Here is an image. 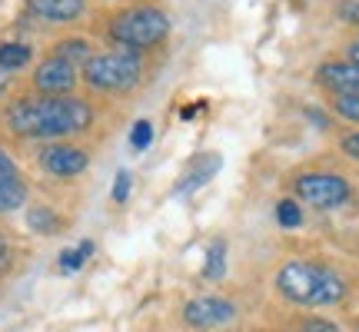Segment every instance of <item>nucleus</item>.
I'll return each instance as SVG.
<instances>
[{"mask_svg": "<svg viewBox=\"0 0 359 332\" xmlns=\"http://www.w3.org/2000/svg\"><path fill=\"white\" fill-rule=\"evenodd\" d=\"M339 17H343L346 24L359 27V0H346V4L339 7Z\"/></svg>", "mask_w": 359, "mask_h": 332, "instance_id": "5701e85b", "label": "nucleus"}, {"mask_svg": "<svg viewBox=\"0 0 359 332\" xmlns=\"http://www.w3.org/2000/svg\"><path fill=\"white\" fill-rule=\"evenodd\" d=\"M346 53H349V64H356V67H359V40H353V43H349Z\"/></svg>", "mask_w": 359, "mask_h": 332, "instance_id": "a878e982", "label": "nucleus"}, {"mask_svg": "<svg viewBox=\"0 0 359 332\" xmlns=\"http://www.w3.org/2000/svg\"><path fill=\"white\" fill-rule=\"evenodd\" d=\"M356 332H359V322H356Z\"/></svg>", "mask_w": 359, "mask_h": 332, "instance_id": "cd10ccee", "label": "nucleus"}, {"mask_svg": "<svg viewBox=\"0 0 359 332\" xmlns=\"http://www.w3.org/2000/svg\"><path fill=\"white\" fill-rule=\"evenodd\" d=\"M93 120L83 100L77 97H37V100H20L7 110V127L17 137H67V133H83Z\"/></svg>", "mask_w": 359, "mask_h": 332, "instance_id": "f257e3e1", "label": "nucleus"}, {"mask_svg": "<svg viewBox=\"0 0 359 332\" xmlns=\"http://www.w3.org/2000/svg\"><path fill=\"white\" fill-rule=\"evenodd\" d=\"M293 193L299 203L313 206V209H336L353 196V186L339 173H299L293 179Z\"/></svg>", "mask_w": 359, "mask_h": 332, "instance_id": "20e7f679", "label": "nucleus"}, {"mask_svg": "<svg viewBox=\"0 0 359 332\" xmlns=\"http://www.w3.org/2000/svg\"><path fill=\"white\" fill-rule=\"evenodd\" d=\"M316 80L330 90L333 97H343V93H359V67L349 64V60H330L316 70Z\"/></svg>", "mask_w": 359, "mask_h": 332, "instance_id": "9d476101", "label": "nucleus"}, {"mask_svg": "<svg viewBox=\"0 0 359 332\" xmlns=\"http://www.w3.org/2000/svg\"><path fill=\"white\" fill-rule=\"evenodd\" d=\"M74 83H77V70H74V64H67L60 57L43 60L37 67V74H34V87L40 93H47V97H67L74 90Z\"/></svg>", "mask_w": 359, "mask_h": 332, "instance_id": "6e6552de", "label": "nucleus"}, {"mask_svg": "<svg viewBox=\"0 0 359 332\" xmlns=\"http://www.w3.org/2000/svg\"><path fill=\"white\" fill-rule=\"evenodd\" d=\"M223 272H226V243L213 240L203 253V276L206 279H223Z\"/></svg>", "mask_w": 359, "mask_h": 332, "instance_id": "ddd939ff", "label": "nucleus"}, {"mask_svg": "<svg viewBox=\"0 0 359 332\" xmlns=\"http://www.w3.org/2000/svg\"><path fill=\"white\" fill-rule=\"evenodd\" d=\"M150 143H154V123L150 120H137L133 130H130V146L133 150H147Z\"/></svg>", "mask_w": 359, "mask_h": 332, "instance_id": "aec40b11", "label": "nucleus"}, {"mask_svg": "<svg viewBox=\"0 0 359 332\" xmlns=\"http://www.w3.org/2000/svg\"><path fill=\"white\" fill-rule=\"evenodd\" d=\"M299 332H343L333 319H323V316H309L299 322Z\"/></svg>", "mask_w": 359, "mask_h": 332, "instance_id": "412c9836", "label": "nucleus"}, {"mask_svg": "<svg viewBox=\"0 0 359 332\" xmlns=\"http://www.w3.org/2000/svg\"><path fill=\"white\" fill-rule=\"evenodd\" d=\"M30 11L53 24H70L83 13V0H30Z\"/></svg>", "mask_w": 359, "mask_h": 332, "instance_id": "f8f14e48", "label": "nucleus"}, {"mask_svg": "<svg viewBox=\"0 0 359 332\" xmlns=\"http://www.w3.org/2000/svg\"><path fill=\"white\" fill-rule=\"evenodd\" d=\"M7 83H11V74H7V70H0V93L7 90Z\"/></svg>", "mask_w": 359, "mask_h": 332, "instance_id": "bb28decb", "label": "nucleus"}, {"mask_svg": "<svg viewBox=\"0 0 359 332\" xmlns=\"http://www.w3.org/2000/svg\"><path fill=\"white\" fill-rule=\"evenodd\" d=\"M127 196H130V173L120 170V173H116V183H114V203H127Z\"/></svg>", "mask_w": 359, "mask_h": 332, "instance_id": "4be33fe9", "label": "nucleus"}, {"mask_svg": "<svg viewBox=\"0 0 359 332\" xmlns=\"http://www.w3.org/2000/svg\"><path fill=\"white\" fill-rule=\"evenodd\" d=\"M90 253H93V243H90V240H83V243L74 246V249H64V253H60V269H64V272H77L90 259Z\"/></svg>", "mask_w": 359, "mask_h": 332, "instance_id": "dca6fc26", "label": "nucleus"}, {"mask_svg": "<svg viewBox=\"0 0 359 332\" xmlns=\"http://www.w3.org/2000/svg\"><path fill=\"white\" fill-rule=\"evenodd\" d=\"M276 293L293 303V306H336L343 303L349 293L346 279L326 266L306 263V259H293L276 272Z\"/></svg>", "mask_w": 359, "mask_h": 332, "instance_id": "f03ea898", "label": "nucleus"}, {"mask_svg": "<svg viewBox=\"0 0 359 332\" xmlns=\"http://www.w3.org/2000/svg\"><path fill=\"white\" fill-rule=\"evenodd\" d=\"M83 80L97 90H127L140 80V60L133 53H103L83 64Z\"/></svg>", "mask_w": 359, "mask_h": 332, "instance_id": "39448f33", "label": "nucleus"}, {"mask_svg": "<svg viewBox=\"0 0 359 332\" xmlns=\"http://www.w3.org/2000/svg\"><path fill=\"white\" fill-rule=\"evenodd\" d=\"M27 203V183L11 156L0 150V213H13Z\"/></svg>", "mask_w": 359, "mask_h": 332, "instance_id": "1a4fd4ad", "label": "nucleus"}, {"mask_svg": "<svg viewBox=\"0 0 359 332\" xmlns=\"http://www.w3.org/2000/svg\"><path fill=\"white\" fill-rule=\"evenodd\" d=\"M30 64V47L27 43H0V70H20Z\"/></svg>", "mask_w": 359, "mask_h": 332, "instance_id": "2eb2a0df", "label": "nucleus"}, {"mask_svg": "<svg viewBox=\"0 0 359 332\" xmlns=\"http://www.w3.org/2000/svg\"><path fill=\"white\" fill-rule=\"evenodd\" d=\"M276 219H280V226H286V230H296L303 223V213H299L296 200H280L276 203Z\"/></svg>", "mask_w": 359, "mask_h": 332, "instance_id": "a211bd4d", "label": "nucleus"}, {"mask_svg": "<svg viewBox=\"0 0 359 332\" xmlns=\"http://www.w3.org/2000/svg\"><path fill=\"white\" fill-rule=\"evenodd\" d=\"M7 266H11V246L0 236V269H7Z\"/></svg>", "mask_w": 359, "mask_h": 332, "instance_id": "393cba45", "label": "nucleus"}, {"mask_svg": "<svg viewBox=\"0 0 359 332\" xmlns=\"http://www.w3.org/2000/svg\"><path fill=\"white\" fill-rule=\"evenodd\" d=\"M87 153L80 146H70V143H53L40 153V166L50 173V177H60V179H70V177H80L87 170Z\"/></svg>", "mask_w": 359, "mask_h": 332, "instance_id": "0eeeda50", "label": "nucleus"}, {"mask_svg": "<svg viewBox=\"0 0 359 332\" xmlns=\"http://www.w3.org/2000/svg\"><path fill=\"white\" fill-rule=\"evenodd\" d=\"M219 166H223V160H219V153H200V156H193V163L187 166V173L180 177L177 183V196H187V193L193 190H200L203 183H210V179L219 173Z\"/></svg>", "mask_w": 359, "mask_h": 332, "instance_id": "9b49d317", "label": "nucleus"}, {"mask_svg": "<svg viewBox=\"0 0 359 332\" xmlns=\"http://www.w3.org/2000/svg\"><path fill=\"white\" fill-rule=\"evenodd\" d=\"M236 319V306L223 296H196L183 306V322L190 329H219V326H230Z\"/></svg>", "mask_w": 359, "mask_h": 332, "instance_id": "423d86ee", "label": "nucleus"}, {"mask_svg": "<svg viewBox=\"0 0 359 332\" xmlns=\"http://www.w3.org/2000/svg\"><path fill=\"white\" fill-rule=\"evenodd\" d=\"M333 110L349 123H359V93H343L333 100Z\"/></svg>", "mask_w": 359, "mask_h": 332, "instance_id": "6ab92c4d", "label": "nucleus"}, {"mask_svg": "<svg viewBox=\"0 0 359 332\" xmlns=\"http://www.w3.org/2000/svg\"><path fill=\"white\" fill-rule=\"evenodd\" d=\"M27 226L40 236H53V233L60 230V216L53 213L50 206H34L30 213H27Z\"/></svg>", "mask_w": 359, "mask_h": 332, "instance_id": "4468645a", "label": "nucleus"}, {"mask_svg": "<svg viewBox=\"0 0 359 332\" xmlns=\"http://www.w3.org/2000/svg\"><path fill=\"white\" fill-rule=\"evenodd\" d=\"M57 57H60V60H67V64H77V60H83V64H87V60H90L87 40H64V43H57Z\"/></svg>", "mask_w": 359, "mask_h": 332, "instance_id": "f3484780", "label": "nucleus"}, {"mask_svg": "<svg viewBox=\"0 0 359 332\" xmlns=\"http://www.w3.org/2000/svg\"><path fill=\"white\" fill-rule=\"evenodd\" d=\"M339 146H343V153H346L349 160H356V163H359V130H356V133H349V137H343V143H339Z\"/></svg>", "mask_w": 359, "mask_h": 332, "instance_id": "b1692460", "label": "nucleus"}, {"mask_svg": "<svg viewBox=\"0 0 359 332\" xmlns=\"http://www.w3.org/2000/svg\"><path fill=\"white\" fill-rule=\"evenodd\" d=\"M170 34V17L160 7H133L114 17L110 24V37L123 47L143 50V47H154Z\"/></svg>", "mask_w": 359, "mask_h": 332, "instance_id": "7ed1b4c3", "label": "nucleus"}]
</instances>
